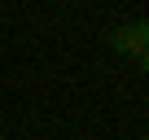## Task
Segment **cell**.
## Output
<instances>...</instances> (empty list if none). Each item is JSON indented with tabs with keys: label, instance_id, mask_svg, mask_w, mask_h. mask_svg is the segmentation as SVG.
Wrapping results in <instances>:
<instances>
[{
	"label": "cell",
	"instance_id": "cell-1",
	"mask_svg": "<svg viewBox=\"0 0 149 140\" xmlns=\"http://www.w3.org/2000/svg\"><path fill=\"white\" fill-rule=\"evenodd\" d=\"M110 44H114L118 53L145 57V53H149V31H145V22H136V26H118V31L110 35Z\"/></svg>",
	"mask_w": 149,
	"mask_h": 140
},
{
	"label": "cell",
	"instance_id": "cell-2",
	"mask_svg": "<svg viewBox=\"0 0 149 140\" xmlns=\"http://www.w3.org/2000/svg\"><path fill=\"white\" fill-rule=\"evenodd\" d=\"M140 66H145V75H149V53H145V57H140Z\"/></svg>",
	"mask_w": 149,
	"mask_h": 140
}]
</instances>
